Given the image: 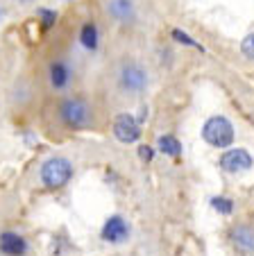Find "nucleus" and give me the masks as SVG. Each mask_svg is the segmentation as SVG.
<instances>
[{"label":"nucleus","mask_w":254,"mask_h":256,"mask_svg":"<svg viewBox=\"0 0 254 256\" xmlns=\"http://www.w3.org/2000/svg\"><path fill=\"white\" fill-rule=\"evenodd\" d=\"M59 120L68 130H87L93 125V109L82 98H66L59 102Z\"/></svg>","instance_id":"f257e3e1"},{"label":"nucleus","mask_w":254,"mask_h":256,"mask_svg":"<svg viewBox=\"0 0 254 256\" xmlns=\"http://www.w3.org/2000/svg\"><path fill=\"white\" fill-rule=\"evenodd\" d=\"M75 174V168L73 164L66 159V156H50L41 164V170H39V177H41V184L50 190H59L68 184Z\"/></svg>","instance_id":"f03ea898"},{"label":"nucleus","mask_w":254,"mask_h":256,"mask_svg":"<svg viewBox=\"0 0 254 256\" xmlns=\"http://www.w3.org/2000/svg\"><path fill=\"white\" fill-rule=\"evenodd\" d=\"M202 138L211 145V148H229L236 138L234 125L229 118L225 116H211L202 127Z\"/></svg>","instance_id":"7ed1b4c3"},{"label":"nucleus","mask_w":254,"mask_h":256,"mask_svg":"<svg viewBox=\"0 0 254 256\" xmlns=\"http://www.w3.org/2000/svg\"><path fill=\"white\" fill-rule=\"evenodd\" d=\"M148 86V72L143 66L134 62H127L118 70V88L127 96H141Z\"/></svg>","instance_id":"20e7f679"},{"label":"nucleus","mask_w":254,"mask_h":256,"mask_svg":"<svg viewBox=\"0 0 254 256\" xmlns=\"http://www.w3.org/2000/svg\"><path fill=\"white\" fill-rule=\"evenodd\" d=\"M114 136L125 145L136 143L141 138V122L132 114H118L114 118Z\"/></svg>","instance_id":"39448f33"},{"label":"nucleus","mask_w":254,"mask_h":256,"mask_svg":"<svg viewBox=\"0 0 254 256\" xmlns=\"http://www.w3.org/2000/svg\"><path fill=\"white\" fill-rule=\"evenodd\" d=\"M132 229H130V222L125 220L123 216H111L107 218V222L102 224V232H100V238L105 242H111V245H120L130 238Z\"/></svg>","instance_id":"423d86ee"},{"label":"nucleus","mask_w":254,"mask_h":256,"mask_svg":"<svg viewBox=\"0 0 254 256\" xmlns=\"http://www.w3.org/2000/svg\"><path fill=\"white\" fill-rule=\"evenodd\" d=\"M220 168L225 172H231V174H238V172H245V170L252 168V154L243 148H234V150H227L225 154L220 156Z\"/></svg>","instance_id":"0eeeda50"},{"label":"nucleus","mask_w":254,"mask_h":256,"mask_svg":"<svg viewBox=\"0 0 254 256\" xmlns=\"http://www.w3.org/2000/svg\"><path fill=\"white\" fill-rule=\"evenodd\" d=\"M73 80V70L66 62H53L48 66V82L55 91H66Z\"/></svg>","instance_id":"6e6552de"},{"label":"nucleus","mask_w":254,"mask_h":256,"mask_svg":"<svg viewBox=\"0 0 254 256\" xmlns=\"http://www.w3.org/2000/svg\"><path fill=\"white\" fill-rule=\"evenodd\" d=\"M0 252L5 256H25L28 242L16 232H3L0 234Z\"/></svg>","instance_id":"1a4fd4ad"},{"label":"nucleus","mask_w":254,"mask_h":256,"mask_svg":"<svg viewBox=\"0 0 254 256\" xmlns=\"http://www.w3.org/2000/svg\"><path fill=\"white\" fill-rule=\"evenodd\" d=\"M231 242L236 245V250H240L243 254H254V229L247 224H238L231 229Z\"/></svg>","instance_id":"9d476101"},{"label":"nucleus","mask_w":254,"mask_h":256,"mask_svg":"<svg viewBox=\"0 0 254 256\" xmlns=\"http://www.w3.org/2000/svg\"><path fill=\"white\" fill-rule=\"evenodd\" d=\"M111 18L120 20V23H127V20L134 18V2L132 0H109L107 5Z\"/></svg>","instance_id":"9b49d317"},{"label":"nucleus","mask_w":254,"mask_h":256,"mask_svg":"<svg viewBox=\"0 0 254 256\" xmlns=\"http://www.w3.org/2000/svg\"><path fill=\"white\" fill-rule=\"evenodd\" d=\"M80 44L84 46V50L93 52L98 50V44H100V36H98V28L93 23H84L80 30Z\"/></svg>","instance_id":"f8f14e48"},{"label":"nucleus","mask_w":254,"mask_h":256,"mask_svg":"<svg viewBox=\"0 0 254 256\" xmlns=\"http://www.w3.org/2000/svg\"><path fill=\"white\" fill-rule=\"evenodd\" d=\"M159 152H163V154H168V156H179L182 154V143H179L175 136H170V134H163V136H159Z\"/></svg>","instance_id":"ddd939ff"},{"label":"nucleus","mask_w":254,"mask_h":256,"mask_svg":"<svg viewBox=\"0 0 254 256\" xmlns=\"http://www.w3.org/2000/svg\"><path fill=\"white\" fill-rule=\"evenodd\" d=\"M211 206L216 208L218 213H222V216H229V213L234 211V202H231L229 198H222V195H218V198L211 200Z\"/></svg>","instance_id":"4468645a"},{"label":"nucleus","mask_w":254,"mask_h":256,"mask_svg":"<svg viewBox=\"0 0 254 256\" xmlns=\"http://www.w3.org/2000/svg\"><path fill=\"white\" fill-rule=\"evenodd\" d=\"M173 39L177 41V44H182V46H191V48H200V50H204L195 39H191V36H188V34L184 32V30H179V28H175V30H173Z\"/></svg>","instance_id":"2eb2a0df"},{"label":"nucleus","mask_w":254,"mask_h":256,"mask_svg":"<svg viewBox=\"0 0 254 256\" xmlns=\"http://www.w3.org/2000/svg\"><path fill=\"white\" fill-rule=\"evenodd\" d=\"M37 14H39V18H41L44 30H50L55 23H57V12H53V10H39Z\"/></svg>","instance_id":"dca6fc26"},{"label":"nucleus","mask_w":254,"mask_h":256,"mask_svg":"<svg viewBox=\"0 0 254 256\" xmlns=\"http://www.w3.org/2000/svg\"><path fill=\"white\" fill-rule=\"evenodd\" d=\"M240 52H243V57L254 59V32L247 34V36L240 41Z\"/></svg>","instance_id":"f3484780"},{"label":"nucleus","mask_w":254,"mask_h":256,"mask_svg":"<svg viewBox=\"0 0 254 256\" xmlns=\"http://www.w3.org/2000/svg\"><path fill=\"white\" fill-rule=\"evenodd\" d=\"M154 156V150L150 148V145H139V159L143 161V164H150Z\"/></svg>","instance_id":"a211bd4d"},{"label":"nucleus","mask_w":254,"mask_h":256,"mask_svg":"<svg viewBox=\"0 0 254 256\" xmlns=\"http://www.w3.org/2000/svg\"><path fill=\"white\" fill-rule=\"evenodd\" d=\"M16 2H23V5H25V2H32V0H16Z\"/></svg>","instance_id":"6ab92c4d"},{"label":"nucleus","mask_w":254,"mask_h":256,"mask_svg":"<svg viewBox=\"0 0 254 256\" xmlns=\"http://www.w3.org/2000/svg\"><path fill=\"white\" fill-rule=\"evenodd\" d=\"M0 18H3V7H0Z\"/></svg>","instance_id":"aec40b11"}]
</instances>
